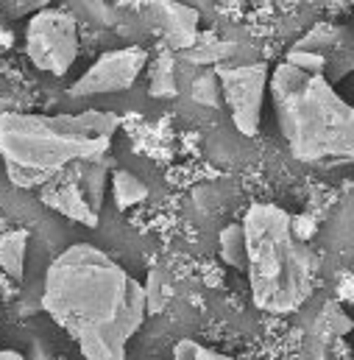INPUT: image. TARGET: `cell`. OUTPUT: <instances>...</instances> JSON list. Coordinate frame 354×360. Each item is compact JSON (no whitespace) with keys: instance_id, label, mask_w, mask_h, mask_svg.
Returning <instances> with one entry per match:
<instances>
[{"instance_id":"6da1fadb","label":"cell","mask_w":354,"mask_h":360,"mask_svg":"<svg viewBox=\"0 0 354 360\" xmlns=\"http://www.w3.org/2000/svg\"><path fill=\"white\" fill-rule=\"evenodd\" d=\"M42 310L84 360H126L148 319V290L92 243H73L45 271Z\"/></svg>"},{"instance_id":"7a4b0ae2","label":"cell","mask_w":354,"mask_h":360,"mask_svg":"<svg viewBox=\"0 0 354 360\" xmlns=\"http://www.w3.org/2000/svg\"><path fill=\"white\" fill-rule=\"evenodd\" d=\"M120 129L114 112L79 115H0V162L20 190H39L79 160L106 157Z\"/></svg>"},{"instance_id":"3957f363","label":"cell","mask_w":354,"mask_h":360,"mask_svg":"<svg viewBox=\"0 0 354 360\" xmlns=\"http://www.w3.org/2000/svg\"><path fill=\"white\" fill-rule=\"evenodd\" d=\"M270 98L293 160L304 165H354V106L327 79L279 62L270 70Z\"/></svg>"},{"instance_id":"277c9868","label":"cell","mask_w":354,"mask_h":360,"mask_svg":"<svg viewBox=\"0 0 354 360\" xmlns=\"http://www.w3.org/2000/svg\"><path fill=\"white\" fill-rule=\"evenodd\" d=\"M251 299L263 313L287 316L307 304L321 260L293 232V215L276 204H251L243 215Z\"/></svg>"},{"instance_id":"5b68a950","label":"cell","mask_w":354,"mask_h":360,"mask_svg":"<svg viewBox=\"0 0 354 360\" xmlns=\"http://www.w3.org/2000/svg\"><path fill=\"white\" fill-rule=\"evenodd\" d=\"M112 157H95V160H79L59 171L45 187L37 190L39 201L65 215L67 221H76L87 229L100 224V210L106 198V187L112 181Z\"/></svg>"},{"instance_id":"8992f818","label":"cell","mask_w":354,"mask_h":360,"mask_svg":"<svg viewBox=\"0 0 354 360\" xmlns=\"http://www.w3.org/2000/svg\"><path fill=\"white\" fill-rule=\"evenodd\" d=\"M81 51L79 22L65 8H39L25 25V56L28 62L48 76H67Z\"/></svg>"},{"instance_id":"52a82bcc","label":"cell","mask_w":354,"mask_h":360,"mask_svg":"<svg viewBox=\"0 0 354 360\" xmlns=\"http://www.w3.org/2000/svg\"><path fill=\"white\" fill-rule=\"evenodd\" d=\"M284 62L301 73L335 82L346 79L354 70V42L352 37L335 22H315L287 53Z\"/></svg>"},{"instance_id":"ba28073f","label":"cell","mask_w":354,"mask_h":360,"mask_svg":"<svg viewBox=\"0 0 354 360\" xmlns=\"http://www.w3.org/2000/svg\"><path fill=\"white\" fill-rule=\"evenodd\" d=\"M223 103L232 112V123L243 137H257L263 123V103L270 90V68L266 62L254 65H221L215 68Z\"/></svg>"},{"instance_id":"9c48e42d","label":"cell","mask_w":354,"mask_h":360,"mask_svg":"<svg viewBox=\"0 0 354 360\" xmlns=\"http://www.w3.org/2000/svg\"><path fill=\"white\" fill-rule=\"evenodd\" d=\"M148 51L140 45H129V48H117V51H106L100 53L87 73H81L73 84H70V98H92V95H114V92H126L134 87V82L140 79V73L148 68Z\"/></svg>"},{"instance_id":"30bf717a","label":"cell","mask_w":354,"mask_h":360,"mask_svg":"<svg viewBox=\"0 0 354 360\" xmlns=\"http://www.w3.org/2000/svg\"><path fill=\"white\" fill-rule=\"evenodd\" d=\"M151 14L162 31L165 48L173 53H187L198 39V11L184 3H151Z\"/></svg>"},{"instance_id":"8fae6325","label":"cell","mask_w":354,"mask_h":360,"mask_svg":"<svg viewBox=\"0 0 354 360\" xmlns=\"http://www.w3.org/2000/svg\"><path fill=\"white\" fill-rule=\"evenodd\" d=\"M148 95L151 98H176L178 82H176V53L171 48H159L157 59L151 62V73H148Z\"/></svg>"},{"instance_id":"7c38bea8","label":"cell","mask_w":354,"mask_h":360,"mask_svg":"<svg viewBox=\"0 0 354 360\" xmlns=\"http://www.w3.org/2000/svg\"><path fill=\"white\" fill-rule=\"evenodd\" d=\"M28 229H6L0 232V269L11 279H22L25 274V255H28Z\"/></svg>"},{"instance_id":"4fadbf2b","label":"cell","mask_w":354,"mask_h":360,"mask_svg":"<svg viewBox=\"0 0 354 360\" xmlns=\"http://www.w3.org/2000/svg\"><path fill=\"white\" fill-rule=\"evenodd\" d=\"M109 190H112V201H114L117 210H131V207H137L148 198L145 181L134 176L131 171H114L112 181H109Z\"/></svg>"},{"instance_id":"5bb4252c","label":"cell","mask_w":354,"mask_h":360,"mask_svg":"<svg viewBox=\"0 0 354 360\" xmlns=\"http://www.w3.org/2000/svg\"><path fill=\"white\" fill-rule=\"evenodd\" d=\"M218 249H221V260L226 266L237 271H246L249 263V246H246V229L243 224H229L221 229L218 235Z\"/></svg>"},{"instance_id":"9a60e30c","label":"cell","mask_w":354,"mask_h":360,"mask_svg":"<svg viewBox=\"0 0 354 360\" xmlns=\"http://www.w3.org/2000/svg\"><path fill=\"white\" fill-rule=\"evenodd\" d=\"M232 56H235V45L215 39V37H201L187 53H181V59H187L192 65H215V68H221Z\"/></svg>"},{"instance_id":"2e32d148","label":"cell","mask_w":354,"mask_h":360,"mask_svg":"<svg viewBox=\"0 0 354 360\" xmlns=\"http://www.w3.org/2000/svg\"><path fill=\"white\" fill-rule=\"evenodd\" d=\"M192 101H198L204 106H221L223 103V92H221V82H218V73L215 70L201 73L192 82Z\"/></svg>"},{"instance_id":"e0dca14e","label":"cell","mask_w":354,"mask_h":360,"mask_svg":"<svg viewBox=\"0 0 354 360\" xmlns=\"http://www.w3.org/2000/svg\"><path fill=\"white\" fill-rule=\"evenodd\" d=\"M171 360H232L229 355L218 352V349H209L192 338H181L176 347H173V355Z\"/></svg>"},{"instance_id":"ac0fdd59","label":"cell","mask_w":354,"mask_h":360,"mask_svg":"<svg viewBox=\"0 0 354 360\" xmlns=\"http://www.w3.org/2000/svg\"><path fill=\"white\" fill-rule=\"evenodd\" d=\"M293 232H296V238L299 240H310L313 238V232H315V224L310 221V218H304V215H293Z\"/></svg>"},{"instance_id":"d6986e66","label":"cell","mask_w":354,"mask_h":360,"mask_svg":"<svg viewBox=\"0 0 354 360\" xmlns=\"http://www.w3.org/2000/svg\"><path fill=\"white\" fill-rule=\"evenodd\" d=\"M0 360H25L17 349H0Z\"/></svg>"},{"instance_id":"ffe728a7","label":"cell","mask_w":354,"mask_h":360,"mask_svg":"<svg viewBox=\"0 0 354 360\" xmlns=\"http://www.w3.org/2000/svg\"><path fill=\"white\" fill-rule=\"evenodd\" d=\"M352 6H354V3H352Z\"/></svg>"}]
</instances>
